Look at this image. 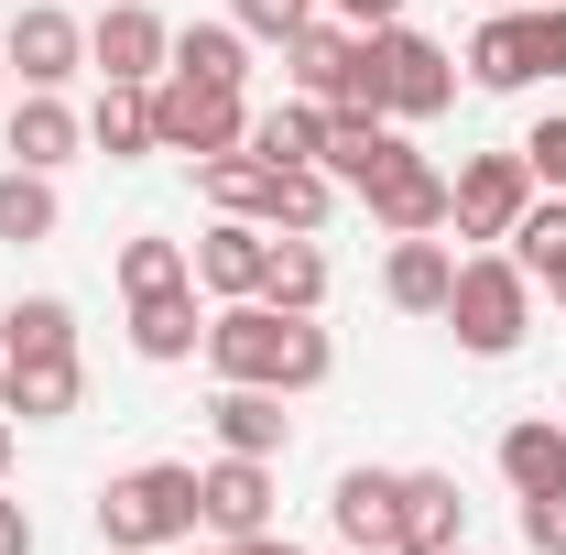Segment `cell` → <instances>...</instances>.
Masks as SVG:
<instances>
[{
	"instance_id": "obj_1",
	"label": "cell",
	"mask_w": 566,
	"mask_h": 555,
	"mask_svg": "<svg viewBox=\"0 0 566 555\" xmlns=\"http://www.w3.org/2000/svg\"><path fill=\"white\" fill-rule=\"evenodd\" d=\"M197 348H208L218 381H262V392H316V381H327V359H338L316 316H283V305H262V294L218 305Z\"/></svg>"
},
{
	"instance_id": "obj_42",
	"label": "cell",
	"mask_w": 566,
	"mask_h": 555,
	"mask_svg": "<svg viewBox=\"0 0 566 555\" xmlns=\"http://www.w3.org/2000/svg\"><path fill=\"white\" fill-rule=\"evenodd\" d=\"M491 11H512V0H491Z\"/></svg>"
},
{
	"instance_id": "obj_18",
	"label": "cell",
	"mask_w": 566,
	"mask_h": 555,
	"mask_svg": "<svg viewBox=\"0 0 566 555\" xmlns=\"http://www.w3.org/2000/svg\"><path fill=\"white\" fill-rule=\"evenodd\" d=\"M208 415H218V447L229 458H273L283 447V392H262V381H229Z\"/></svg>"
},
{
	"instance_id": "obj_11",
	"label": "cell",
	"mask_w": 566,
	"mask_h": 555,
	"mask_svg": "<svg viewBox=\"0 0 566 555\" xmlns=\"http://www.w3.org/2000/svg\"><path fill=\"white\" fill-rule=\"evenodd\" d=\"M403 153H415V142L392 132L381 109H327V153H316V164H327V175H338V186L359 197V186H381Z\"/></svg>"
},
{
	"instance_id": "obj_5",
	"label": "cell",
	"mask_w": 566,
	"mask_h": 555,
	"mask_svg": "<svg viewBox=\"0 0 566 555\" xmlns=\"http://www.w3.org/2000/svg\"><path fill=\"white\" fill-rule=\"evenodd\" d=\"M534 208V164L523 153H469L458 175H447V218H458V240H512V218Z\"/></svg>"
},
{
	"instance_id": "obj_34",
	"label": "cell",
	"mask_w": 566,
	"mask_h": 555,
	"mask_svg": "<svg viewBox=\"0 0 566 555\" xmlns=\"http://www.w3.org/2000/svg\"><path fill=\"white\" fill-rule=\"evenodd\" d=\"M229 22H240V33H305V22H316V0H229Z\"/></svg>"
},
{
	"instance_id": "obj_10",
	"label": "cell",
	"mask_w": 566,
	"mask_h": 555,
	"mask_svg": "<svg viewBox=\"0 0 566 555\" xmlns=\"http://www.w3.org/2000/svg\"><path fill=\"white\" fill-rule=\"evenodd\" d=\"M447 545H469V501H458V480L403 469V490H392V555H447Z\"/></svg>"
},
{
	"instance_id": "obj_39",
	"label": "cell",
	"mask_w": 566,
	"mask_h": 555,
	"mask_svg": "<svg viewBox=\"0 0 566 555\" xmlns=\"http://www.w3.org/2000/svg\"><path fill=\"white\" fill-rule=\"evenodd\" d=\"M229 555H305V545H283V534H251V545H229Z\"/></svg>"
},
{
	"instance_id": "obj_19",
	"label": "cell",
	"mask_w": 566,
	"mask_h": 555,
	"mask_svg": "<svg viewBox=\"0 0 566 555\" xmlns=\"http://www.w3.org/2000/svg\"><path fill=\"white\" fill-rule=\"evenodd\" d=\"M197 338H208V316H197V283H175V294H142V305H132V348H142V359H186Z\"/></svg>"
},
{
	"instance_id": "obj_12",
	"label": "cell",
	"mask_w": 566,
	"mask_h": 555,
	"mask_svg": "<svg viewBox=\"0 0 566 555\" xmlns=\"http://www.w3.org/2000/svg\"><path fill=\"white\" fill-rule=\"evenodd\" d=\"M359 208L381 218L392 240H424V229H447V175H436L424 153H403V164H392L381 186H359Z\"/></svg>"
},
{
	"instance_id": "obj_43",
	"label": "cell",
	"mask_w": 566,
	"mask_h": 555,
	"mask_svg": "<svg viewBox=\"0 0 566 555\" xmlns=\"http://www.w3.org/2000/svg\"><path fill=\"white\" fill-rule=\"evenodd\" d=\"M447 555H469V545H447Z\"/></svg>"
},
{
	"instance_id": "obj_8",
	"label": "cell",
	"mask_w": 566,
	"mask_h": 555,
	"mask_svg": "<svg viewBox=\"0 0 566 555\" xmlns=\"http://www.w3.org/2000/svg\"><path fill=\"white\" fill-rule=\"evenodd\" d=\"M164 55H175V33H164V11H142V0H109V11L87 22V66L109 76V87H142Z\"/></svg>"
},
{
	"instance_id": "obj_36",
	"label": "cell",
	"mask_w": 566,
	"mask_h": 555,
	"mask_svg": "<svg viewBox=\"0 0 566 555\" xmlns=\"http://www.w3.org/2000/svg\"><path fill=\"white\" fill-rule=\"evenodd\" d=\"M327 11H338L349 33H381V22H403V0H327Z\"/></svg>"
},
{
	"instance_id": "obj_27",
	"label": "cell",
	"mask_w": 566,
	"mask_h": 555,
	"mask_svg": "<svg viewBox=\"0 0 566 555\" xmlns=\"http://www.w3.org/2000/svg\"><path fill=\"white\" fill-rule=\"evenodd\" d=\"M501 480L512 490H556L566 480V425H545V415L512 425V436H501Z\"/></svg>"
},
{
	"instance_id": "obj_22",
	"label": "cell",
	"mask_w": 566,
	"mask_h": 555,
	"mask_svg": "<svg viewBox=\"0 0 566 555\" xmlns=\"http://www.w3.org/2000/svg\"><path fill=\"white\" fill-rule=\"evenodd\" d=\"M11 153H22L33 175H55V164H66V153H76V109H66V98H55V87H33V98L11 109Z\"/></svg>"
},
{
	"instance_id": "obj_7",
	"label": "cell",
	"mask_w": 566,
	"mask_h": 555,
	"mask_svg": "<svg viewBox=\"0 0 566 555\" xmlns=\"http://www.w3.org/2000/svg\"><path fill=\"white\" fill-rule=\"evenodd\" d=\"M0 66H22V87H66V76L87 66V22L55 11V0H22V11H11V55H0Z\"/></svg>"
},
{
	"instance_id": "obj_40",
	"label": "cell",
	"mask_w": 566,
	"mask_h": 555,
	"mask_svg": "<svg viewBox=\"0 0 566 555\" xmlns=\"http://www.w3.org/2000/svg\"><path fill=\"white\" fill-rule=\"evenodd\" d=\"M0 469H11V415H0Z\"/></svg>"
},
{
	"instance_id": "obj_24",
	"label": "cell",
	"mask_w": 566,
	"mask_h": 555,
	"mask_svg": "<svg viewBox=\"0 0 566 555\" xmlns=\"http://www.w3.org/2000/svg\"><path fill=\"white\" fill-rule=\"evenodd\" d=\"M251 153H262V164H316V153H327V109H316V98L262 109V121H251Z\"/></svg>"
},
{
	"instance_id": "obj_35",
	"label": "cell",
	"mask_w": 566,
	"mask_h": 555,
	"mask_svg": "<svg viewBox=\"0 0 566 555\" xmlns=\"http://www.w3.org/2000/svg\"><path fill=\"white\" fill-rule=\"evenodd\" d=\"M523 164H534V186H556V197H566V121H534Z\"/></svg>"
},
{
	"instance_id": "obj_17",
	"label": "cell",
	"mask_w": 566,
	"mask_h": 555,
	"mask_svg": "<svg viewBox=\"0 0 566 555\" xmlns=\"http://www.w3.org/2000/svg\"><path fill=\"white\" fill-rule=\"evenodd\" d=\"M447 283H458V262H447V240H436V229H424V240H392L381 294H392L403 316H447Z\"/></svg>"
},
{
	"instance_id": "obj_6",
	"label": "cell",
	"mask_w": 566,
	"mask_h": 555,
	"mask_svg": "<svg viewBox=\"0 0 566 555\" xmlns=\"http://www.w3.org/2000/svg\"><path fill=\"white\" fill-rule=\"evenodd\" d=\"M153 132H164V153H240L251 142V121H240V87H208V76H175V87H153Z\"/></svg>"
},
{
	"instance_id": "obj_25",
	"label": "cell",
	"mask_w": 566,
	"mask_h": 555,
	"mask_svg": "<svg viewBox=\"0 0 566 555\" xmlns=\"http://www.w3.org/2000/svg\"><path fill=\"white\" fill-rule=\"evenodd\" d=\"M87 142H98L109 164H132V153H164V132H153V87H109V98H98V121H87Z\"/></svg>"
},
{
	"instance_id": "obj_37",
	"label": "cell",
	"mask_w": 566,
	"mask_h": 555,
	"mask_svg": "<svg viewBox=\"0 0 566 555\" xmlns=\"http://www.w3.org/2000/svg\"><path fill=\"white\" fill-rule=\"evenodd\" d=\"M534 33H545V76H566V11H534Z\"/></svg>"
},
{
	"instance_id": "obj_13",
	"label": "cell",
	"mask_w": 566,
	"mask_h": 555,
	"mask_svg": "<svg viewBox=\"0 0 566 555\" xmlns=\"http://www.w3.org/2000/svg\"><path fill=\"white\" fill-rule=\"evenodd\" d=\"M262 262H273V229H262V218H218L208 240H197V283H208L218 305L262 294Z\"/></svg>"
},
{
	"instance_id": "obj_33",
	"label": "cell",
	"mask_w": 566,
	"mask_h": 555,
	"mask_svg": "<svg viewBox=\"0 0 566 555\" xmlns=\"http://www.w3.org/2000/svg\"><path fill=\"white\" fill-rule=\"evenodd\" d=\"M523 545H534V555H566V480L556 490H523Z\"/></svg>"
},
{
	"instance_id": "obj_38",
	"label": "cell",
	"mask_w": 566,
	"mask_h": 555,
	"mask_svg": "<svg viewBox=\"0 0 566 555\" xmlns=\"http://www.w3.org/2000/svg\"><path fill=\"white\" fill-rule=\"evenodd\" d=\"M0 555H33V523H22V501H0Z\"/></svg>"
},
{
	"instance_id": "obj_2",
	"label": "cell",
	"mask_w": 566,
	"mask_h": 555,
	"mask_svg": "<svg viewBox=\"0 0 566 555\" xmlns=\"http://www.w3.org/2000/svg\"><path fill=\"white\" fill-rule=\"evenodd\" d=\"M98 534L120 555H164L197 534V469H132V480L98 490Z\"/></svg>"
},
{
	"instance_id": "obj_41",
	"label": "cell",
	"mask_w": 566,
	"mask_h": 555,
	"mask_svg": "<svg viewBox=\"0 0 566 555\" xmlns=\"http://www.w3.org/2000/svg\"><path fill=\"white\" fill-rule=\"evenodd\" d=\"M359 555H392V545H359Z\"/></svg>"
},
{
	"instance_id": "obj_23",
	"label": "cell",
	"mask_w": 566,
	"mask_h": 555,
	"mask_svg": "<svg viewBox=\"0 0 566 555\" xmlns=\"http://www.w3.org/2000/svg\"><path fill=\"white\" fill-rule=\"evenodd\" d=\"M392 490H403V469H349V480H338L327 512H338L349 545H392Z\"/></svg>"
},
{
	"instance_id": "obj_9",
	"label": "cell",
	"mask_w": 566,
	"mask_h": 555,
	"mask_svg": "<svg viewBox=\"0 0 566 555\" xmlns=\"http://www.w3.org/2000/svg\"><path fill=\"white\" fill-rule=\"evenodd\" d=\"M197 523L229 534V545L273 534V458H218L208 480H197Z\"/></svg>"
},
{
	"instance_id": "obj_14",
	"label": "cell",
	"mask_w": 566,
	"mask_h": 555,
	"mask_svg": "<svg viewBox=\"0 0 566 555\" xmlns=\"http://www.w3.org/2000/svg\"><path fill=\"white\" fill-rule=\"evenodd\" d=\"M349 66H359V33H349V22H305V33H283V76H294L316 109L349 98Z\"/></svg>"
},
{
	"instance_id": "obj_30",
	"label": "cell",
	"mask_w": 566,
	"mask_h": 555,
	"mask_svg": "<svg viewBox=\"0 0 566 555\" xmlns=\"http://www.w3.org/2000/svg\"><path fill=\"white\" fill-rule=\"evenodd\" d=\"M175 76L240 87V22H186V33H175Z\"/></svg>"
},
{
	"instance_id": "obj_29",
	"label": "cell",
	"mask_w": 566,
	"mask_h": 555,
	"mask_svg": "<svg viewBox=\"0 0 566 555\" xmlns=\"http://www.w3.org/2000/svg\"><path fill=\"white\" fill-rule=\"evenodd\" d=\"M33 348H76L66 294H22V305L0 316V359H33Z\"/></svg>"
},
{
	"instance_id": "obj_4",
	"label": "cell",
	"mask_w": 566,
	"mask_h": 555,
	"mask_svg": "<svg viewBox=\"0 0 566 555\" xmlns=\"http://www.w3.org/2000/svg\"><path fill=\"white\" fill-rule=\"evenodd\" d=\"M359 44H370V76H381V121H436V109L458 98V66H447L424 33L381 22V33H359Z\"/></svg>"
},
{
	"instance_id": "obj_16",
	"label": "cell",
	"mask_w": 566,
	"mask_h": 555,
	"mask_svg": "<svg viewBox=\"0 0 566 555\" xmlns=\"http://www.w3.org/2000/svg\"><path fill=\"white\" fill-rule=\"evenodd\" d=\"M534 66H545L534 11H491V22H480V44H469V76H480V87H523Z\"/></svg>"
},
{
	"instance_id": "obj_21",
	"label": "cell",
	"mask_w": 566,
	"mask_h": 555,
	"mask_svg": "<svg viewBox=\"0 0 566 555\" xmlns=\"http://www.w3.org/2000/svg\"><path fill=\"white\" fill-rule=\"evenodd\" d=\"M327 197H338V175L327 164H273V186H262V229H305L316 240V218H327Z\"/></svg>"
},
{
	"instance_id": "obj_26",
	"label": "cell",
	"mask_w": 566,
	"mask_h": 555,
	"mask_svg": "<svg viewBox=\"0 0 566 555\" xmlns=\"http://www.w3.org/2000/svg\"><path fill=\"white\" fill-rule=\"evenodd\" d=\"M197 186H208V208H218V218H262V186H273V164L240 142V153H208V164H197Z\"/></svg>"
},
{
	"instance_id": "obj_32",
	"label": "cell",
	"mask_w": 566,
	"mask_h": 555,
	"mask_svg": "<svg viewBox=\"0 0 566 555\" xmlns=\"http://www.w3.org/2000/svg\"><path fill=\"white\" fill-rule=\"evenodd\" d=\"M175 283H197V262L175 251V240H120V294H175Z\"/></svg>"
},
{
	"instance_id": "obj_3",
	"label": "cell",
	"mask_w": 566,
	"mask_h": 555,
	"mask_svg": "<svg viewBox=\"0 0 566 555\" xmlns=\"http://www.w3.org/2000/svg\"><path fill=\"white\" fill-rule=\"evenodd\" d=\"M523 316H534V273L512 262V251H480V262H458L447 283V327L469 359H501V348L523 338Z\"/></svg>"
},
{
	"instance_id": "obj_15",
	"label": "cell",
	"mask_w": 566,
	"mask_h": 555,
	"mask_svg": "<svg viewBox=\"0 0 566 555\" xmlns=\"http://www.w3.org/2000/svg\"><path fill=\"white\" fill-rule=\"evenodd\" d=\"M0 415H22V425L76 415V348H33V359H0Z\"/></svg>"
},
{
	"instance_id": "obj_20",
	"label": "cell",
	"mask_w": 566,
	"mask_h": 555,
	"mask_svg": "<svg viewBox=\"0 0 566 555\" xmlns=\"http://www.w3.org/2000/svg\"><path fill=\"white\" fill-rule=\"evenodd\" d=\"M316 294H327V251H316L305 229H283L273 262H262V305H283V316H316Z\"/></svg>"
},
{
	"instance_id": "obj_31",
	"label": "cell",
	"mask_w": 566,
	"mask_h": 555,
	"mask_svg": "<svg viewBox=\"0 0 566 555\" xmlns=\"http://www.w3.org/2000/svg\"><path fill=\"white\" fill-rule=\"evenodd\" d=\"M0 240L22 251V240H55V186L22 164V175H0Z\"/></svg>"
},
{
	"instance_id": "obj_28",
	"label": "cell",
	"mask_w": 566,
	"mask_h": 555,
	"mask_svg": "<svg viewBox=\"0 0 566 555\" xmlns=\"http://www.w3.org/2000/svg\"><path fill=\"white\" fill-rule=\"evenodd\" d=\"M512 262H523L534 283H556V294H566V197H545V208L512 218Z\"/></svg>"
}]
</instances>
